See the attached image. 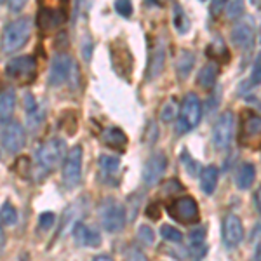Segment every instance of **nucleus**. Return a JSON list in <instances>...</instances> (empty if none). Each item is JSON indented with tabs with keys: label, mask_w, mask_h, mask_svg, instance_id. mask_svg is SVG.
<instances>
[{
	"label": "nucleus",
	"mask_w": 261,
	"mask_h": 261,
	"mask_svg": "<svg viewBox=\"0 0 261 261\" xmlns=\"http://www.w3.org/2000/svg\"><path fill=\"white\" fill-rule=\"evenodd\" d=\"M112 60H113V70L122 79H129L130 71H133V56H130L127 45L124 42L112 44Z\"/></svg>",
	"instance_id": "obj_14"
},
{
	"label": "nucleus",
	"mask_w": 261,
	"mask_h": 261,
	"mask_svg": "<svg viewBox=\"0 0 261 261\" xmlns=\"http://www.w3.org/2000/svg\"><path fill=\"white\" fill-rule=\"evenodd\" d=\"M254 178H256V167L252 166L251 162L242 164L237 174V187L241 188V190H247V188L252 187Z\"/></svg>",
	"instance_id": "obj_22"
},
{
	"label": "nucleus",
	"mask_w": 261,
	"mask_h": 261,
	"mask_svg": "<svg viewBox=\"0 0 261 261\" xmlns=\"http://www.w3.org/2000/svg\"><path fill=\"white\" fill-rule=\"evenodd\" d=\"M54 221H56V216H54L53 213H42L40 214V228H44V230H49L50 226L54 225Z\"/></svg>",
	"instance_id": "obj_35"
},
{
	"label": "nucleus",
	"mask_w": 261,
	"mask_h": 261,
	"mask_svg": "<svg viewBox=\"0 0 261 261\" xmlns=\"http://www.w3.org/2000/svg\"><path fill=\"white\" fill-rule=\"evenodd\" d=\"M153 2L157 4V6L164 7V6H167V4H169V0H153Z\"/></svg>",
	"instance_id": "obj_44"
},
{
	"label": "nucleus",
	"mask_w": 261,
	"mask_h": 261,
	"mask_svg": "<svg viewBox=\"0 0 261 261\" xmlns=\"http://www.w3.org/2000/svg\"><path fill=\"white\" fill-rule=\"evenodd\" d=\"M66 155V143L65 140L60 138H53V140L45 141L37 151V159L42 169L45 171H53L54 167L60 166V162H63Z\"/></svg>",
	"instance_id": "obj_6"
},
{
	"label": "nucleus",
	"mask_w": 261,
	"mask_h": 261,
	"mask_svg": "<svg viewBox=\"0 0 261 261\" xmlns=\"http://www.w3.org/2000/svg\"><path fill=\"white\" fill-rule=\"evenodd\" d=\"M195 65V56L190 50H181V54L176 60V70H178V77L179 79H187L190 75V71Z\"/></svg>",
	"instance_id": "obj_23"
},
{
	"label": "nucleus",
	"mask_w": 261,
	"mask_h": 261,
	"mask_svg": "<svg viewBox=\"0 0 261 261\" xmlns=\"http://www.w3.org/2000/svg\"><path fill=\"white\" fill-rule=\"evenodd\" d=\"M99 220L101 226L110 233L120 231L125 226V221H127L124 205L119 204L117 200H107L99 207Z\"/></svg>",
	"instance_id": "obj_7"
},
{
	"label": "nucleus",
	"mask_w": 261,
	"mask_h": 261,
	"mask_svg": "<svg viewBox=\"0 0 261 261\" xmlns=\"http://www.w3.org/2000/svg\"><path fill=\"white\" fill-rule=\"evenodd\" d=\"M164 58H166V53H164V49H162V47H159V49L153 53V58H151L150 73H148V77H150V79H155V77H157V75L162 71V68H164Z\"/></svg>",
	"instance_id": "obj_25"
},
{
	"label": "nucleus",
	"mask_w": 261,
	"mask_h": 261,
	"mask_svg": "<svg viewBox=\"0 0 261 261\" xmlns=\"http://www.w3.org/2000/svg\"><path fill=\"white\" fill-rule=\"evenodd\" d=\"M6 73H7V77H11L12 81H16L19 84H30L35 81V75H37L35 60H33L32 56L14 58V60H11L7 63Z\"/></svg>",
	"instance_id": "obj_8"
},
{
	"label": "nucleus",
	"mask_w": 261,
	"mask_h": 261,
	"mask_svg": "<svg viewBox=\"0 0 261 261\" xmlns=\"http://www.w3.org/2000/svg\"><path fill=\"white\" fill-rule=\"evenodd\" d=\"M4 247H6V233L2 228V221H0V254L4 252Z\"/></svg>",
	"instance_id": "obj_43"
},
{
	"label": "nucleus",
	"mask_w": 261,
	"mask_h": 261,
	"mask_svg": "<svg viewBox=\"0 0 261 261\" xmlns=\"http://www.w3.org/2000/svg\"><path fill=\"white\" fill-rule=\"evenodd\" d=\"M188 252H190L192 258H199L200 259V258H204V256H205L207 247H205L204 241H202V242H192L190 247H188Z\"/></svg>",
	"instance_id": "obj_33"
},
{
	"label": "nucleus",
	"mask_w": 261,
	"mask_h": 261,
	"mask_svg": "<svg viewBox=\"0 0 261 261\" xmlns=\"http://www.w3.org/2000/svg\"><path fill=\"white\" fill-rule=\"evenodd\" d=\"M226 7V0H213L211 4V14L213 16H218L221 14V11Z\"/></svg>",
	"instance_id": "obj_38"
},
{
	"label": "nucleus",
	"mask_w": 261,
	"mask_h": 261,
	"mask_svg": "<svg viewBox=\"0 0 261 261\" xmlns=\"http://www.w3.org/2000/svg\"><path fill=\"white\" fill-rule=\"evenodd\" d=\"M176 117H178V103H176L174 99H171V101H167L166 107L162 108L161 119L164 122H171V120H174Z\"/></svg>",
	"instance_id": "obj_30"
},
{
	"label": "nucleus",
	"mask_w": 261,
	"mask_h": 261,
	"mask_svg": "<svg viewBox=\"0 0 261 261\" xmlns=\"http://www.w3.org/2000/svg\"><path fill=\"white\" fill-rule=\"evenodd\" d=\"M233 127H235V117L230 110L221 113L218 117L216 124L213 129V143L218 150H226L233 138Z\"/></svg>",
	"instance_id": "obj_11"
},
{
	"label": "nucleus",
	"mask_w": 261,
	"mask_h": 261,
	"mask_svg": "<svg viewBox=\"0 0 261 261\" xmlns=\"http://www.w3.org/2000/svg\"><path fill=\"white\" fill-rule=\"evenodd\" d=\"M101 138H103L105 145L112 146V148L124 150L125 145H127V136L119 127H107L103 130V134H101Z\"/></svg>",
	"instance_id": "obj_17"
},
{
	"label": "nucleus",
	"mask_w": 261,
	"mask_h": 261,
	"mask_svg": "<svg viewBox=\"0 0 261 261\" xmlns=\"http://www.w3.org/2000/svg\"><path fill=\"white\" fill-rule=\"evenodd\" d=\"M82 179V146H73L63 164V183L66 188L79 187Z\"/></svg>",
	"instance_id": "obj_9"
},
{
	"label": "nucleus",
	"mask_w": 261,
	"mask_h": 261,
	"mask_svg": "<svg viewBox=\"0 0 261 261\" xmlns=\"http://www.w3.org/2000/svg\"><path fill=\"white\" fill-rule=\"evenodd\" d=\"M221 99V89L218 87L216 92H214V99L211 98L209 99V110H216V107H218V101Z\"/></svg>",
	"instance_id": "obj_42"
},
{
	"label": "nucleus",
	"mask_w": 261,
	"mask_h": 261,
	"mask_svg": "<svg viewBox=\"0 0 261 261\" xmlns=\"http://www.w3.org/2000/svg\"><path fill=\"white\" fill-rule=\"evenodd\" d=\"M0 221L4 225H14L18 221V211L14 209V205L6 202V204L0 207Z\"/></svg>",
	"instance_id": "obj_26"
},
{
	"label": "nucleus",
	"mask_w": 261,
	"mask_h": 261,
	"mask_svg": "<svg viewBox=\"0 0 261 261\" xmlns=\"http://www.w3.org/2000/svg\"><path fill=\"white\" fill-rule=\"evenodd\" d=\"M161 235H162V239H166V241H169V242H181L183 241V233L171 225H162Z\"/></svg>",
	"instance_id": "obj_29"
},
{
	"label": "nucleus",
	"mask_w": 261,
	"mask_h": 261,
	"mask_svg": "<svg viewBox=\"0 0 261 261\" xmlns=\"http://www.w3.org/2000/svg\"><path fill=\"white\" fill-rule=\"evenodd\" d=\"M200 117H202V103L199 96L190 92L185 98L183 105H181V112L178 117V133L185 134L188 130L195 129L200 122Z\"/></svg>",
	"instance_id": "obj_5"
},
{
	"label": "nucleus",
	"mask_w": 261,
	"mask_h": 261,
	"mask_svg": "<svg viewBox=\"0 0 261 261\" xmlns=\"http://www.w3.org/2000/svg\"><path fill=\"white\" fill-rule=\"evenodd\" d=\"M242 9H244V0H230L228 7H226V16L230 19H235L242 14Z\"/></svg>",
	"instance_id": "obj_31"
},
{
	"label": "nucleus",
	"mask_w": 261,
	"mask_h": 261,
	"mask_svg": "<svg viewBox=\"0 0 261 261\" xmlns=\"http://www.w3.org/2000/svg\"><path fill=\"white\" fill-rule=\"evenodd\" d=\"M166 169H167V157L162 151L150 155L148 161L145 162V167H143V181L148 187H153V185H157L162 179V176L166 174Z\"/></svg>",
	"instance_id": "obj_12"
},
{
	"label": "nucleus",
	"mask_w": 261,
	"mask_h": 261,
	"mask_svg": "<svg viewBox=\"0 0 261 261\" xmlns=\"http://www.w3.org/2000/svg\"><path fill=\"white\" fill-rule=\"evenodd\" d=\"M77 79H79L77 65H75V61L71 60L68 54H58V56H54L49 71L50 86H63L66 82H70L73 86V81L77 82Z\"/></svg>",
	"instance_id": "obj_3"
},
{
	"label": "nucleus",
	"mask_w": 261,
	"mask_h": 261,
	"mask_svg": "<svg viewBox=\"0 0 261 261\" xmlns=\"http://www.w3.org/2000/svg\"><path fill=\"white\" fill-rule=\"evenodd\" d=\"M218 73H220V68H218L216 63H209V65H205L204 68L200 70L197 84H199L200 87H204V89H211L214 84H216Z\"/></svg>",
	"instance_id": "obj_21"
},
{
	"label": "nucleus",
	"mask_w": 261,
	"mask_h": 261,
	"mask_svg": "<svg viewBox=\"0 0 261 261\" xmlns=\"http://www.w3.org/2000/svg\"><path fill=\"white\" fill-rule=\"evenodd\" d=\"M200 2H204V0H200Z\"/></svg>",
	"instance_id": "obj_45"
},
{
	"label": "nucleus",
	"mask_w": 261,
	"mask_h": 261,
	"mask_svg": "<svg viewBox=\"0 0 261 261\" xmlns=\"http://www.w3.org/2000/svg\"><path fill=\"white\" fill-rule=\"evenodd\" d=\"M258 84H259V56L256 58L254 68H252V75H251V86H258Z\"/></svg>",
	"instance_id": "obj_39"
},
{
	"label": "nucleus",
	"mask_w": 261,
	"mask_h": 261,
	"mask_svg": "<svg viewBox=\"0 0 261 261\" xmlns=\"http://www.w3.org/2000/svg\"><path fill=\"white\" fill-rule=\"evenodd\" d=\"M174 27L179 33H187L190 30V21H188V16L181 11L179 6H174Z\"/></svg>",
	"instance_id": "obj_27"
},
{
	"label": "nucleus",
	"mask_w": 261,
	"mask_h": 261,
	"mask_svg": "<svg viewBox=\"0 0 261 261\" xmlns=\"http://www.w3.org/2000/svg\"><path fill=\"white\" fill-rule=\"evenodd\" d=\"M167 213L174 221L181 223V225H193V223L199 221L200 213H199V205L193 197L185 195L179 199L172 200L167 205Z\"/></svg>",
	"instance_id": "obj_4"
},
{
	"label": "nucleus",
	"mask_w": 261,
	"mask_h": 261,
	"mask_svg": "<svg viewBox=\"0 0 261 261\" xmlns=\"http://www.w3.org/2000/svg\"><path fill=\"white\" fill-rule=\"evenodd\" d=\"M146 216L150 218V220L157 221L161 220V209H159L157 204H150L148 207H146Z\"/></svg>",
	"instance_id": "obj_37"
},
{
	"label": "nucleus",
	"mask_w": 261,
	"mask_h": 261,
	"mask_svg": "<svg viewBox=\"0 0 261 261\" xmlns=\"http://www.w3.org/2000/svg\"><path fill=\"white\" fill-rule=\"evenodd\" d=\"M181 190H183V187H181V183H178L176 179H171L164 185V195H169V193L172 195V193L181 192Z\"/></svg>",
	"instance_id": "obj_36"
},
{
	"label": "nucleus",
	"mask_w": 261,
	"mask_h": 261,
	"mask_svg": "<svg viewBox=\"0 0 261 261\" xmlns=\"http://www.w3.org/2000/svg\"><path fill=\"white\" fill-rule=\"evenodd\" d=\"M0 143L9 153H18L23 150L24 143H27V134L19 122L7 120L6 125L0 130Z\"/></svg>",
	"instance_id": "obj_10"
},
{
	"label": "nucleus",
	"mask_w": 261,
	"mask_h": 261,
	"mask_svg": "<svg viewBox=\"0 0 261 261\" xmlns=\"http://www.w3.org/2000/svg\"><path fill=\"white\" fill-rule=\"evenodd\" d=\"M244 239L242 221L235 214H228L223 220V244L226 249H235Z\"/></svg>",
	"instance_id": "obj_13"
},
{
	"label": "nucleus",
	"mask_w": 261,
	"mask_h": 261,
	"mask_svg": "<svg viewBox=\"0 0 261 261\" xmlns=\"http://www.w3.org/2000/svg\"><path fill=\"white\" fill-rule=\"evenodd\" d=\"M99 167L105 174H115L120 167V161L113 155H101L99 157Z\"/></svg>",
	"instance_id": "obj_24"
},
{
	"label": "nucleus",
	"mask_w": 261,
	"mask_h": 261,
	"mask_svg": "<svg viewBox=\"0 0 261 261\" xmlns=\"http://www.w3.org/2000/svg\"><path fill=\"white\" fill-rule=\"evenodd\" d=\"M138 237H140L145 244H153L155 233H153V230H151L150 226L141 225V226H140V230H138Z\"/></svg>",
	"instance_id": "obj_34"
},
{
	"label": "nucleus",
	"mask_w": 261,
	"mask_h": 261,
	"mask_svg": "<svg viewBox=\"0 0 261 261\" xmlns=\"http://www.w3.org/2000/svg\"><path fill=\"white\" fill-rule=\"evenodd\" d=\"M115 11L124 18H130L133 16V2L130 0H117L115 2Z\"/></svg>",
	"instance_id": "obj_32"
},
{
	"label": "nucleus",
	"mask_w": 261,
	"mask_h": 261,
	"mask_svg": "<svg viewBox=\"0 0 261 261\" xmlns=\"http://www.w3.org/2000/svg\"><path fill=\"white\" fill-rule=\"evenodd\" d=\"M28 0H7V4H9V11L11 12H18L24 7V4H27Z\"/></svg>",
	"instance_id": "obj_40"
},
{
	"label": "nucleus",
	"mask_w": 261,
	"mask_h": 261,
	"mask_svg": "<svg viewBox=\"0 0 261 261\" xmlns=\"http://www.w3.org/2000/svg\"><path fill=\"white\" fill-rule=\"evenodd\" d=\"M39 27L42 30H54L68 18V0H39Z\"/></svg>",
	"instance_id": "obj_2"
},
{
	"label": "nucleus",
	"mask_w": 261,
	"mask_h": 261,
	"mask_svg": "<svg viewBox=\"0 0 261 261\" xmlns=\"http://www.w3.org/2000/svg\"><path fill=\"white\" fill-rule=\"evenodd\" d=\"M218 187V169L214 166H207L200 171V188L205 195H213Z\"/></svg>",
	"instance_id": "obj_18"
},
{
	"label": "nucleus",
	"mask_w": 261,
	"mask_h": 261,
	"mask_svg": "<svg viewBox=\"0 0 261 261\" xmlns=\"http://www.w3.org/2000/svg\"><path fill=\"white\" fill-rule=\"evenodd\" d=\"M231 40L237 47L249 49L254 44V28H252L251 21H241L233 27L231 30Z\"/></svg>",
	"instance_id": "obj_16"
},
{
	"label": "nucleus",
	"mask_w": 261,
	"mask_h": 261,
	"mask_svg": "<svg viewBox=\"0 0 261 261\" xmlns=\"http://www.w3.org/2000/svg\"><path fill=\"white\" fill-rule=\"evenodd\" d=\"M71 231H73L75 241H77L84 247H99L101 242H103L99 231H96L94 228L84 225V223H81V221L75 223L73 230H71Z\"/></svg>",
	"instance_id": "obj_15"
},
{
	"label": "nucleus",
	"mask_w": 261,
	"mask_h": 261,
	"mask_svg": "<svg viewBox=\"0 0 261 261\" xmlns=\"http://www.w3.org/2000/svg\"><path fill=\"white\" fill-rule=\"evenodd\" d=\"M204 239H205V228H204V226L199 228V230H193L190 233V241L192 242H202Z\"/></svg>",
	"instance_id": "obj_41"
},
{
	"label": "nucleus",
	"mask_w": 261,
	"mask_h": 261,
	"mask_svg": "<svg viewBox=\"0 0 261 261\" xmlns=\"http://www.w3.org/2000/svg\"><path fill=\"white\" fill-rule=\"evenodd\" d=\"M30 33L32 21L28 18H19L7 24V28L2 33V42H0L4 54H12L19 50L30 39Z\"/></svg>",
	"instance_id": "obj_1"
},
{
	"label": "nucleus",
	"mask_w": 261,
	"mask_h": 261,
	"mask_svg": "<svg viewBox=\"0 0 261 261\" xmlns=\"http://www.w3.org/2000/svg\"><path fill=\"white\" fill-rule=\"evenodd\" d=\"M16 110V92L9 89L6 92H0V120H11L12 113Z\"/></svg>",
	"instance_id": "obj_19"
},
{
	"label": "nucleus",
	"mask_w": 261,
	"mask_h": 261,
	"mask_svg": "<svg viewBox=\"0 0 261 261\" xmlns=\"http://www.w3.org/2000/svg\"><path fill=\"white\" fill-rule=\"evenodd\" d=\"M181 164H183V167L187 169L188 174L192 176V178H195L197 174H199V162H195L192 159V155L188 153L187 150L181 153Z\"/></svg>",
	"instance_id": "obj_28"
},
{
	"label": "nucleus",
	"mask_w": 261,
	"mask_h": 261,
	"mask_svg": "<svg viewBox=\"0 0 261 261\" xmlns=\"http://www.w3.org/2000/svg\"><path fill=\"white\" fill-rule=\"evenodd\" d=\"M259 129H261L259 115L249 113V115L246 117V120L242 122V143H246L247 140L259 138Z\"/></svg>",
	"instance_id": "obj_20"
}]
</instances>
